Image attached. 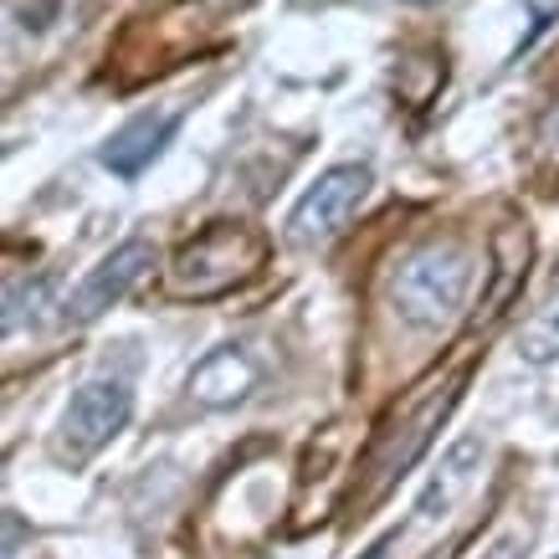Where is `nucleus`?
Instances as JSON below:
<instances>
[{
    "mask_svg": "<svg viewBox=\"0 0 559 559\" xmlns=\"http://www.w3.org/2000/svg\"><path fill=\"white\" fill-rule=\"evenodd\" d=\"M385 544H390V539H380V544H374V549H370V555H365V559H380V555H385Z\"/></svg>",
    "mask_w": 559,
    "mask_h": 559,
    "instance_id": "4468645a",
    "label": "nucleus"
},
{
    "mask_svg": "<svg viewBox=\"0 0 559 559\" xmlns=\"http://www.w3.org/2000/svg\"><path fill=\"white\" fill-rule=\"evenodd\" d=\"M252 380H257V370L237 349H216L201 370L190 374V395L205 401V406H231V401H241V395L252 390Z\"/></svg>",
    "mask_w": 559,
    "mask_h": 559,
    "instance_id": "6e6552de",
    "label": "nucleus"
},
{
    "mask_svg": "<svg viewBox=\"0 0 559 559\" xmlns=\"http://www.w3.org/2000/svg\"><path fill=\"white\" fill-rule=\"evenodd\" d=\"M473 277H477V257L467 241L431 237L401 262L390 298H395V313H401L411 329L437 334V329H447V323L462 313L467 293H473Z\"/></svg>",
    "mask_w": 559,
    "mask_h": 559,
    "instance_id": "f03ea898",
    "label": "nucleus"
},
{
    "mask_svg": "<svg viewBox=\"0 0 559 559\" xmlns=\"http://www.w3.org/2000/svg\"><path fill=\"white\" fill-rule=\"evenodd\" d=\"M528 555V528H503V534H492L488 544H477L473 555L462 559H524Z\"/></svg>",
    "mask_w": 559,
    "mask_h": 559,
    "instance_id": "f8f14e48",
    "label": "nucleus"
},
{
    "mask_svg": "<svg viewBox=\"0 0 559 559\" xmlns=\"http://www.w3.org/2000/svg\"><path fill=\"white\" fill-rule=\"evenodd\" d=\"M467 374H473V365H462L457 374H447V380H437V385H421L406 406L380 426V437H374L370 452H365V473H359L365 498H385V492L421 462V452L437 441L441 421L457 411L462 390H467Z\"/></svg>",
    "mask_w": 559,
    "mask_h": 559,
    "instance_id": "f257e3e1",
    "label": "nucleus"
},
{
    "mask_svg": "<svg viewBox=\"0 0 559 559\" xmlns=\"http://www.w3.org/2000/svg\"><path fill=\"white\" fill-rule=\"evenodd\" d=\"M154 262H159V252H154V241L134 237V241H123V247H114V252L103 257L98 267L87 272L83 283L68 293V304H62V319L68 323H93L103 319L114 304H123L129 293L144 283L154 272Z\"/></svg>",
    "mask_w": 559,
    "mask_h": 559,
    "instance_id": "423d86ee",
    "label": "nucleus"
},
{
    "mask_svg": "<svg viewBox=\"0 0 559 559\" xmlns=\"http://www.w3.org/2000/svg\"><path fill=\"white\" fill-rule=\"evenodd\" d=\"M267 267V237L247 221H211L201 237H190L165 267V288L175 298H221L252 283Z\"/></svg>",
    "mask_w": 559,
    "mask_h": 559,
    "instance_id": "7ed1b4c3",
    "label": "nucleus"
},
{
    "mask_svg": "<svg viewBox=\"0 0 559 559\" xmlns=\"http://www.w3.org/2000/svg\"><path fill=\"white\" fill-rule=\"evenodd\" d=\"M519 355H524L528 365H549V359H559V298L549 308H539V313L524 323V334H519Z\"/></svg>",
    "mask_w": 559,
    "mask_h": 559,
    "instance_id": "9b49d317",
    "label": "nucleus"
},
{
    "mask_svg": "<svg viewBox=\"0 0 559 559\" xmlns=\"http://www.w3.org/2000/svg\"><path fill=\"white\" fill-rule=\"evenodd\" d=\"M374 175L365 165H334V170H323L313 186L298 195L288 216V241L293 247H323V241H334L355 221V211L365 205L370 195Z\"/></svg>",
    "mask_w": 559,
    "mask_h": 559,
    "instance_id": "39448f33",
    "label": "nucleus"
},
{
    "mask_svg": "<svg viewBox=\"0 0 559 559\" xmlns=\"http://www.w3.org/2000/svg\"><path fill=\"white\" fill-rule=\"evenodd\" d=\"M406 5H431V0H406Z\"/></svg>",
    "mask_w": 559,
    "mask_h": 559,
    "instance_id": "2eb2a0df",
    "label": "nucleus"
},
{
    "mask_svg": "<svg viewBox=\"0 0 559 559\" xmlns=\"http://www.w3.org/2000/svg\"><path fill=\"white\" fill-rule=\"evenodd\" d=\"M528 257H534V237H528V226H509V231H498V241H492V262H498V283H492L488 293V313H498V308L509 304L513 293L524 288L528 277Z\"/></svg>",
    "mask_w": 559,
    "mask_h": 559,
    "instance_id": "9d476101",
    "label": "nucleus"
},
{
    "mask_svg": "<svg viewBox=\"0 0 559 559\" xmlns=\"http://www.w3.org/2000/svg\"><path fill=\"white\" fill-rule=\"evenodd\" d=\"M129 416H134V390L123 380H87L68 401V411H62L51 452H57V462L78 467V462H87L93 452H103L108 441L119 437L129 426Z\"/></svg>",
    "mask_w": 559,
    "mask_h": 559,
    "instance_id": "20e7f679",
    "label": "nucleus"
},
{
    "mask_svg": "<svg viewBox=\"0 0 559 559\" xmlns=\"http://www.w3.org/2000/svg\"><path fill=\"white\" fill-rule=\"evenodd\" d=\"M539 139H544V144H559V103H555V108H549V114H544V129H539Z\"/></svg>",
    "mask_w": 559,
    "mask_h": 559,
    "instance_id": "ddd939ff",
    "label": "nucleus"
},
{
    "mask_svg": "<svg viewBox=\"0 0 559 559\" xmlns=\"http://www.w3.org/2000/svg\"><path fill=\"white\" fill-rule=\"evenodd\" d=\"M175 129H180V108H170V114H139V119H129L123 129H114V139L98 150L103 170H114L119 180H139V175H144L154 159L165 154V144L175 139Z\"/></svg>",
    "mask_w": 559,
    "mask_h": 559,
    "instance_id": "0eeeda50",
    "label": "nucleus"
},
{
    "mask_svg": "<svg viewBox=\"0 0 559 559\" xmlns=\"http://www.w3.org/2000/svg\"><path fill=\"white\" fill-rule=\"evenodd\" d=\"M483 457V441L477 437H462L447 457H441V467H437V477L426 483V492H421V513L426 519H441V513L457 503V492L473 483V462Z\"/></svg>",
    "mask_w": 559,
    "mask_h": 559,
    "instance_id": "1a4fd4ad",
    "label": "nucleus"
}]
</instances>
